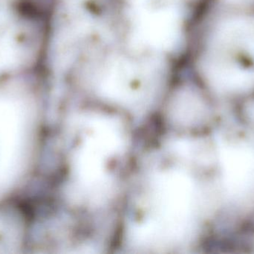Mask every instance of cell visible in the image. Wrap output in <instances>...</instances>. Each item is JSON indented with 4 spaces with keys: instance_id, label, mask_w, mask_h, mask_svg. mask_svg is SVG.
I'll list each match as a JSON object with an SVG mask.
<instances>
[{
    "instance_id": "1",
    "label": "cell",
    "mask_w": 254,
    "mask_h": 254,
    "mask_svg": "<svg viewBox=\"0 0 254 254\" xmlns=\"http://www.w3.org/2000/svg\"><path fill=\"white\" fill-rule=\"evenodd\" d=\"M206 68L222 78H247L254 74V21L233 20L213 37Z\"/></svg>"
}]
</instances>
